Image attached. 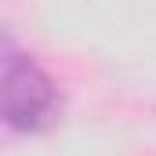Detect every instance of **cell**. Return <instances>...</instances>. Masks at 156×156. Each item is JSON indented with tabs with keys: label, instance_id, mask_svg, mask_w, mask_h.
Returning <instances> with one entry per match:
<instances>
[{
	"label": "cell",
	"instance_id": "1",
	"mask_svg": "<svg viewBox=\"0 0 156 156\" xmlns=\"http://www.w3.org/2000/svg\"><path fill=\"white\" fill-rule=\"evenodd\" d=\"M62 116V91L37 62L4 44V123L18 134H40Z\"/></svg>",
	"mask_w": 156,
	"mask_h": 156
}]
</instances>
